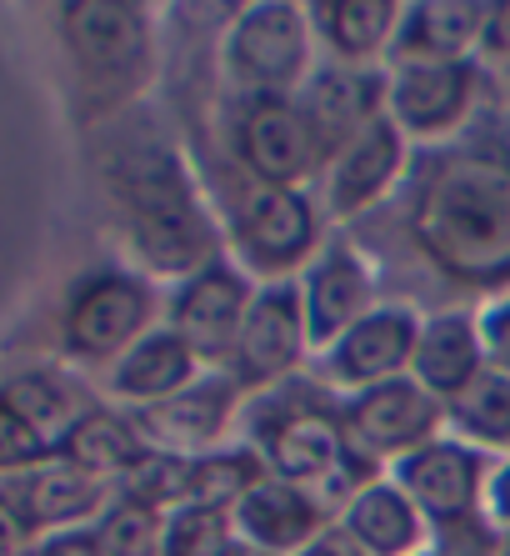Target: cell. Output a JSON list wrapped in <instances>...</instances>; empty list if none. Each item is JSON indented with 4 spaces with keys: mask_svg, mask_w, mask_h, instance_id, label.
<instances>
[{
    "mask_svg": "<svg viewBox=\"0 0 510 556\" xmlns=\"http://www.w3.org/2000/svg\"><path fill=\"white\" fill-rule=\"evenodd\" d=\"M406 236L456 291L490 301L510 291V151L460 136L416 151L406 181Z\"/></svg>",
    "mask_w": 510,
    "mask_h": 556,
    "instance_id": "obj_1",
    "label": "cell"
},
{
    "mask_svg": "<svg viewBox=\"0 0 510 556\" xmlns=\"http://www.w3.org/2000/svg\"><path fill=\"white\" fill-rule=\"evenodd\" d=\"M130 266L155 286H180L226 256V226L176 146H126L105 166Z\"/></svg>",
    "mask_w": 510,
    "mask_h": 556,
    "instance_id": "obj_2",
    "label": "cell"
},
{
    "mask_svg": "<svg viewBox=\"0 0 510 556\" xmlns=\"http://www.w3.org/2000/svg\"><path fill=\"white\" fill-rule=\"evenodd\" d=\"M235 441L266 456L270 477L310 486L320 496L335 486L345 452H350L341 427V396L316 376H295V381L245 396Z\"/></svg>",
    "mask_w": 510,
    "mask_h": 556,
    "instance_id": "obj_3",
    "label": "cell"
},
{
    "mask_svg": "<svg viewBox=\"0 0 510 556\" xmlns=\"http://www.w3.org/2000/svg\"><path fill=\"white\" fill-rule=\"evenodd\" d=\"M65 55L76 65L80 96L95 116L126 105L151 80L155 21L136 0H76L55 11Z\"/></svg>",
    "mask_w": 510,
    "mask_h": 556,
    "instance_id": "obj_4",
    "label": "cell"
},
{
    "mask_svg": "<svg viewBox=\"0 0 510 556\" xmlns=\"http://www.w3.org/2000/svg\"><path fill=\"white\" fill-rule=\"evenodd\" d=\"M166 321V296L136 266H90L71 281L61 306V351L71 366L111 371L141 337Z\"/></svg>",
    "mask_w": 510,
    "mask_h": 556,
    "instance_id": "obj_5",
    "label": "cell"
},
{
    "mask_svg": "<svg viewBox=\"0 0 510 556\" xmlns=\"http://www.w3.org/2000/svg\"><path fill=\"white\" fill-rule=\"evenodd\" d=\"M326 241L331 220L320 211L316 186H245L226 216V256L255 286L301 281Z\"/></svg>",
    "mask_w": 510,
    "mask_h": 556,
    "instance_id": "obj_6",
    "label": "cell"
},
{
    "mask_svg": "<svg viewBox=\"0 0 510 556\" xmlns=\"http://www.w3.org/2000/svg\"><path fill=\"white\" fill-rule=\"evenodd\" d=\"M220 76L235 96H295L326 61L310 5L295 0H251L220 30Z\"/></svg>",
    "mask_w": 510,
    "mask_h": 556,
    "instance_id": "obj_7",
    "label": "cell"
},
{
    "mask_svg": "<svg viewBox=\"0 0 510 556\" xmlns=\"http://www.w3.org/2000/svg\"><path fill=\"white\" fill-rule=\"evenodd\" d=\"M481 61H416L385 65V116L400 126L410 146H450L471 130L485 101Z\"/></svg>",
    "mask_w": 510,
    "mask_h": 556,
    "instance_id": "obj_8",
    "label": "cell"
},
{
    "mask_svg": "<svg viewBox=\"0 0 510 556\" xmlns=\"http://www.w3.org/2000/svg\"><path fill=\"white\" fill-rule=\"evenodd\" d=\"M341 427H345V446L360 462H370L375 471H391L410 452H421L435 437H446V402L431 396L416 376H396L385 387L341 396Z\"/></svg>",
    "mask_w": 510,
    "mask_h": 556,
    "instance_id": "obj_9",
    "label": "cell"
},
{
    "mask_svg": "<svg viewBox=\"0 0 510 556\" xmlns=\"http://www.w3.org/2000/svg\"><path fill=\"white\" fill-rule=\"evenodd\" d=\"M421 326H425V316L416 301H381L341 341H331L320 356H310V376L326 381L335 396H356V391L410 376Z\"/></svg>",
    "mask_w": 510,
    "mask_h": 556,
    "instance_id": "obj_10",
    "label": "cell"
},
{
    "mask_svg": "<svg viewBox=\"0 0 510 556\" xmlns=\"http://www.w3.org/2000/svg\"><path fill=\"white\" fill-rule=\"evenodd\" d=\"M230 155L245 166L251 186H316L326 166L295 96H245L230 121Z\"/></svg>",
    "mask_w": 510,
    "mask_h": 556,
    "instance_id": "obj_11",
    "label": "cell"
},
{
    "mask_svg": "<svg viewBox=\"0 0 510 556\" xmlns=\"http://www.w3.org/2000/svg\"><path fill=\"white\" fill-rule=\"evenodd\" d=\"M410 166H416V146L400 136V126L391 116H375L356 141L341 146L320 166L316 195H320L326 220L345 226V220L370 216V211L385 206L410 181Z\"/></svg>",
    "mask_w": 510,
    "mask_h": 556,
    "instance_id": "obj_12",
    "label": "cell"
},
{
    "mask_svg": "<svg viewBox=\"0 0 510 556\" xmlns=\"http://www.w3.org/2000/svg\"><path fill=\"white\" fill-rule=\"evenodd\" d=\"M310 331H306V306H301V286L295 281H276V286H255V301L245 311L241 341L230 356V381L255 396L270 391L281 381L306 376L310 366Z\"/></svg>",
    "mask_w": 510,
    "mask_h": 556,
    "instance_id": "obj_13",
    "label": "cell"
},
{
    "mask_svg": "<svg viewBox=\"0 0 510 556\" xmlns=\"http://www.w3.org/2000/svg\"><path fill=\"white\" fill-rule=\"evenodd\" d=\"M251 301L255 281L230 256H220L216 266H205L191 281L166 291V326L201 356L205 371H230Z\"/></svg>",
    "mask_w": 510,
    "mask_h": 556,
    "instance_id": "obj_14",
    "label": "cell"
},
{
    "mask_svg": "<svg viewBox=\"0 0 510 556\" xmlns=\"http://www.w3.org/2000/svg\"><path fill=\"white\" fill-rule=\"evenodd\" d=\"M301 306H306V331L310 351H326L341 341L360 316L381 306V266L366 251V241L331 231V241L320 247V256L301 271Z\"/></svg>",
    "mask_w": 510,
    "mask_h": 556,
    "instance_id": "obj_15",
    "label": "cell"
},
{
    "mask_svg": "<svg viewBox=\"0 0 510 556\" xmlns=\"http://www.w3.org/2000/svg\"><path fill=\"white\" fill-rule=\"evenodd\" d=\"M490 456H481L475 446L446 437H435L431 446L410 452L406 462L391 466L396 486L421 506V517L441 531H460L471 521H485V481H490Z\"/></svg>",
    "mask_w": 510,
    "mask_h": 556,
    "instance_id": "obj_16",
    "label": "cell"
},
{
    "mask_svg": "<svg viewBox=\"0 0 510 556\" xmlns=\"http://www.w3.org/2000/svg\"><path fill=\"white\" fill-rule=\"evenodd\" d=\"M241 406L245 391L230 381L226 371H205L195 387H186L180 396L145 412H130L136 431L145 437L151 452H170V456H211L220 446H230V437L241 431Z\"/></svg>",
    "mask_w": 510,
    "mask_h": 556,
    "instance_id": "obj_17",
    "label": "cell"
},
{
    "mask_svg": "<svg viewBox=\"0 0 510 556\" xmlns=\"http://www.w3.org/2000/svg\"><path fill=\"white\" fill-rule=\"evenodd\" d=\"M0 496L15 506V517L26 521L30 536H55V531H76V527H95L111 511L115 486L111 481L86 477L71 462H46L36 471L0 481Z\"/></svg>",
    "mask_w": 510,
    "mask_h": 556,
    "instance_id": "obj_18",
    "label": "cell"
},
{
    "mask_svg": "<svg viewBox=\"0 0 510 556\" xmlns=\"http://www.w3.org/2000/svg\"><path fill=\"white\" fill-rule=\"evenodd\" d=\"M301 116L310 121L320 151L331 161L341 146H350L375 116H385V65L381 71H360V65L320 61L316 76L295 91Z\"/></svg>",
    "mask_w": 510,
    "mask_h": 556,
    "instance_id": "obj_19",
    "label": "cell"
},
{
    "mask_svg": "<svg viewBox=\"0 0 510 556\" xmlns=\"http://www.w3.org/2000/svg\"><path fill=\"white\" fill-rule=\"evenodd\" d=\"M331 521H335V511L326 496L310 492V486H295V481H281V477H260L251 492L235 502V511H230L235 536L266 546V552H276V556L306 552Z\"/></svg>",
    "mask_w": 510,
    "mask_h": 556,
    "instance_id": "obj_20",
    "label": "cell"
},
{
    "mask_svg": "<svg viewBox=\"0 0 510 556\" xmlns=\"http://www.w3.org/2000/svg\"><path fill=\"white\" fill-rule=\"evenodd\" d=\"M201 376H205L201 356L161 321L151 337H141L105 371V396L120 412H145V406H161L170 396H180L186 387H195Z\"/></svg>",
    "mask_w": 510,
    "mask_h": 556,
    "instance_id": "obj_21",
    "label": "cell"
},
{
    "mask_svg": "<svg viewBox=\"0 0 510 556\" xmlns=\"http://www.w3.org/2000/svg\"><path fill=\"white\" fill-rule=\"evenodd\" d=\"M335 521L356 536L366 556H425L435 546V527L421 517V506L400 492L391 471L366 481V486L335 511Z\"/></svg>",
    "mask_w": 510,
    "mask_h": 556,
    "instance_id": "obj_22",
    "label": "cell"
},
{
    "mask_svg": "<svg viewBox=\"0 0 510 556\" xmlns=\"http://www.w3.org/2000/svg\"><path fill=\"white\" fill-rule=\"evenodd\" d=\"M481 371H490L481 346V321H475L471 306H441L425 316L421 341H416V362H410V376L421 381L431 396L450 402L460 391L471 387Z\"/></svg>",
    "mask_w": 510,
    "mask_h": 556,
    "instance_id": "obj_23",
    "label": "cell"
},
{
    "mask_svg": "<svg viewBox=\"0 0 510 556\" xmlns=\"http://www.w3.org/2000/svg\"><path fill=\"white\" fill-rule=\"evenodd\" d=\"M400 15H406V5H396V0H320V5H310L326 61L360 65V71H381L391 61Z\"/></svg>",
    "mask_w": 510,
    "mask_h": 556,
    "instance_id": "obj_24",
    "label": "cell"
},
{
    "mask_svg": "<svg viewBox=\"0 0 510 556\" xmlns=\"http://www.w3.org/2000/svg\"><path fill=\"white\" fill-rule=\"evenodd\" d=\"M485 5L475 0H416L400 15L396 46L385 65H416V61H475L481 55Z\"/></svg>",
    "mask_w": 510,
    "mask_h": 556,
    "instance_id": "obj_25",
    "label": "cell"
},
{
    "mask_svg": "<svg viewBox=\"0 0 510 556\" xmlns=\"http://www.w3.org/2000/svg\"><path fill=\"white\" fill-rule=\"evenodd\" d=\"M145 452H151V446H145V437L136 431L130 412H120V406H111V402H95L76 427H71V437H65V446H61V462L80 466V471L95 481L120 486V481L130 477V466L141 462Z\"/></svg>",
    "mask_w": 510,
    "mask_h": 556,
    "instance_id": "obj_26",
    "label": "cell"
},
{
    "mask_svg": "<svg viewBox=\"0 0 510 556\" xmlns=\"http://www.w3.org/2000/svg\"><path fill=\"white\" fill-rule=\"evenodd\" d=\"M0 391H5V402L26 416L40 437L51 441L55 452L65 446L71 427H76L80 416L95 406L86 396V387H80L71 371H61V366H30V371L11 376V381H0Z\"/></svg>",
    "mask_w": 510,
    "mask_h": 556,
    "instance_id": "obj_27",
    "label": "cell"
},
{
    "mask_svg": "<svg viewBox=\"0 0 510 556\" xmlns=\"http://www.w3.org/2000/svg\"><path fill=\"white\" fill-rule=\"evenodd\" d=\"M446 431L466 446H475L490 462L510 456V376L481 371L471 387L446 402Z\"/></svg>",
    "mask_w": 510,
    "mask_h": 556,
    "instance_id": "obj_28",
    "label": "cell"
},
{
    "mask_svg": "<svg viewBox=\"0 0 510 556\" xmlns=\"http://www.w3.org/2000/svg\"><path fill=\"white\" fill-rule=\"evenodd\" d=\"M260 477H270L266 456L245 446V441H230L220 452L211 456H195V492H191V506H205V511H235L245 492H251Z\"/></svg>",
    "mask_w": 510,
    "mask_h": 556,
    "instance_id": "obj_29",
    "label": "cell"
},
{
    "mask_svg": "<svg viewBox=\"0 0 510 556\" xmlns=\"http://www.w3.org/2000/svg\"><path fill=\"white\" fill-rule=\"evenodd\" d=\"M195 492V462L191 456H170V452H145L130 466V477L115 486V496L130 506H145L155 517H170L180 506H191Z\"/></svg>",
    "mask_w": 510,
    "mask_h": 556,
    "instance_id": "obj_30",
    "label": "cell"
},
{
    "mask_svg": "<svg viewBox=\"0 0 510 556\" xmlns=\"http://www.w3.org/2000/svg\"><path fill=\"white\" fill-rule=\"evenodd\" d=\"M235 536L226 511H205V506H180L166 517L161 531V556H220Z\"/></svg>",
    "mask_w": 510,
    "mask_h": 556,
    "instance_id": "obj_31",
    "label": "cell"
},
{
    "mask_svg": "<svg viewBox=\"0 0 510 556\" xmlns=\"http://www.w3.org/2000/svg\"><path fill=\"white\" fill-rule=\"evenodd\" d=\"M101 531L105 556H161V531H166V517H155L145 506H130L115 496L111 511L95 521Z\"/></svg>",
    "mask_w": 510,
    "mask_h": 556,
    "instance_id": "obj_32",
    "label": "cell"
},
{
    "mask_svg": "<svg viewBox=\"0 0 510 556\" xmlns=\"http://www.w3.org/2000/svg\"><path fill=\"white\" fill-rule=\"evenodd\" d=\"M55 456L61 452H55L51 441L40 437L26 416L5 402V391H0V477L11 481V477H21V471H36V466L55 462Z\"/></svg>",
    "mask_w": 510,
    "mask_h": 556,
    "instance_id": "obj_33",
    "label": "cell"
},
{
    "mask_svg": "<svg viewBox=\"0 0 510 556\" xmlns=\"http://www.w3.org/2000/svg\"><path fill=\"white\" fill-rule=\"evenodd\" d=\"M475 321H481V346H485L490 371L510 376V291L481 301V306H475Z\"/></svg>",
    "mask_w": 510,
    "mask_h": 556,
    "instance_id": "obj_34",
    "label": "cell"
},
{
    "mask_svg": "<svg viewBox=\"0 0 510 556\" xmlns=\"http://www.w3.org/2000/svg\"><path fill=\"white\" fill-rule=\"evenodd\" d=\"M475 61L490 76H510V0L485 5V30H481V55Z\"/></svg>",
    "mask_w": 510,
    "mask_h": 556,
    "instance_id": "obj_35",
    "label": "cell"
},
{
    "mask_svg": "<svg viewBox=\"0 0 510 556\" xmlns=\"http://www.w3.org/2000/svg\"><path fill=\"white\" fill-rule=\"evenodd\" d=\"M500 552H506V542L490 531V521H471L460 531H441L425 556H500Z\"/></svg>",
    "mask_w": 510,
    "mask_h": 556,
    "instance_id": "obj_36",
    "label": "cell"
},
{
    "mask_svg": "<svg viewBox=\"0 0 510 556\" xmlns=\"http://www.w3.org/2000/svg\"><path fill=\"white\" fill-rule=\"evenodd\" d=\"M485 521L500 542H510V456L490 466V481H485Z\"/></svg>",
    "mask_w": 510,
    "mask_h": 556,
    "instance_id": "obj_37",
    "label": "cell"
},
{
    "mask_svg": "<svg viewBox=\"0 0 510 556\" xmlns=\"http://www.w3.org/2000/svg\"><path fill=\"white\" fill-rule=\"evenodd\" d=\"M30 556H105V546L95 527H76V531H55V536H36Z\"/></svg>",
    "mask_w": 510,
    "mask_h": 556,
    "instance_id": "obj_38",
    "label": "cell"
},
{
    "mask_svg": "<svg viewBox=\"0 0 510 556\" xmlns=\"http://www.w3.org/2000/svg\"><path fill=\"white\" fill-rule=\"evenodd\" d=\"M30 546H36V536L15 517V506L0 496V556H30Z\"/></svg>",
    "mask_w": 510,
    "mask_h": 556,
    "instance_id": "obj_39",
    "label": "cell"
},
{
    "mask_svg": "<svg viewBox=\"0 0 510 556\" xmlns=\"http://www.w3.org/2000/svg\"><path fill=\"white\" fill-rule=\"evenodd\" d=\"M295 556H366V552H360V542L341 527V521H331V527L320 531V536L306 546V552H295Z\"/></svg>",
    "mask_w": 510,
    "mask_h": 556,
    "instance_id": "obj_40",
    "label": "cell"
},
{
    "mask_svg": "<svg viewBox=\"0 0 510 556\" xmlns=\"http://www.w3.org/2000/svg\"><path fill=\"white\" fill-rule=\"evenodd\" d=\"M220 556H276V552H266V546L245 542V536H230V542H226V552H220Z\"/></svg>",
    "mask_w": 510,
    "mask_h": 556,
    "instance_id": "obj_41",
    "label": "cell"
},
{
    "mask_svg": "<svg viewBox=\"0 0 510 556\" xmlns=\"http://www.w3.org/2000/svg\"><path fill=\"white\" fill-rule=\"evenodd\" d=\"M500 556H510V542H506V552H500Z\"/></svg>",
    "mask_w": 510,
    "mask_h": 556,
    "instance_id": "obj_42",
    "label": "cell"
}]
</instances>
